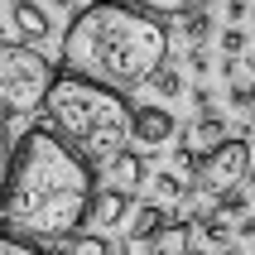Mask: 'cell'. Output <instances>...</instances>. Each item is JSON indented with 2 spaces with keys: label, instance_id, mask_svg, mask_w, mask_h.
Listing matches in <instances>:
<instances>
[{
  "label": "cell",
  "instance_id": "cell-21",
  "mask_svg": "<svg viewBox=\"0 0 255 255\" xmlns=\"http://www.w3.org/2000/svg\"><path fill=\"white\" fill-rule=\"evenodd\" d=\"M10 154H14V144L5 135V121H0V193H5V178H10Z\"/></svg>",
  "mask_w": 255,
  "mask_h": 255
},
{
  "label": "cell",
  "instance_id": "cell-28",
  "mask_svg": "<svg viewBox=\"0 0 255 255\" xmlns=\"http://www.w3.org/2000/svg\"><path fill=\"white\" fill-rule=\"evenodd\" d=\"M227 255H241V251H227Z\"/></svg>",
  "mask_w": 255,
  "mask_h": 255
},
{
  "label": "cell",
  "instance_id": "cell-16",
  "mask_svg": "<svg viewBox=\"0 0 255 255\" xmlns=\"http://www.w3.org/2000/svg\"><path fill=\"white\" fill-rule=\"evenodd\" d=\"M0 255H48V251L34 246V241H24V236H14L10 227H0Z\"/></svg>",
  "mask_w": 255,
  "mask_h": 255
},
{
  "label": "cell",
  "instance_id": "cell-22",
  "mask_svg": "<svg viewBox=\"0 0 255 255\" xmlns=\"http://www.w3.org/2000/svg\"><path fill=\"white\" fill-rule=\"evenodd\" d=\"M246 14H255V5H251V0H227V19H231L236 29H241V19H246Z\"/></svg>",
  "mask_w": 255,
  "mask_h": 255
},
{
  "label": "cell",
  "instance_id": "cell-7",
  "mask_svg": "<svg viewBox=\"0 0 255 255\" xmlns=\"http://www.w3.org/2000/svg\"><path fill=\"white\" fill-rule=\"evenodd\" d=\"M135 198L121 193V188H101L97 198H92V217H87V227L92 231H116V227H130L135 222Z\"/></svg>",
  "mask_w": 255,
  "mask_h": 255
},
{
  "label": "cell",
  "instance_id": "cell-23",
  "mask_svg": "<svg viewBox=\"0 0 255 255\" xmlns=\"http://www.w3.org/2000/svg\"><path fill=\"white\" fill-rule=\"evenodd\" d=\"M188 68H193V72H207V68H212V58L202 53V48H193V53H188Z\"/></svg>",
  "mask_w": 255,
  "mask_h": 255
},
{
  "label": "cell",
  "instance_id": "cell-13",
  "mask_svg": "<svg viewBox=\"0 0 255 255\" xmlns=\"http://www.w3.org/2000/svg\"><path fill=\"white\" fill-rule=\"evenodd\" d=\"M106 173H111V188L130 193V188H140L144 178H149V164H144L140 154H121V159H116V164H111Z\"/></svg>",
  "mask_w": 255,
  "mask_h": 255
},
{
  "label": "cell",
  "instance_id": "cell-11",
  "mask_svg": "<svg viewBox=\"0 0 255 255\" xmlns=\"http://www.w3.org/2000/svg\"><path fill=\"white\" fill-rule=\"evenodd\" d=\"M173 217L164 212V207H154V202H144L140 212H135V222H130V236H126V255H135V246H154L164 231H169Z\"/></svg>",
  "mask_w": 255,
  "mask_h": 255
},
{
  "label": "cell",
  "instance_id": "cell-20",
  "mask_svg": "<svg viewBox=\"0 0 255 255\" xmlns=\"http://www.w3.org/2000/svg\"><path fill=\"white\" fill-rule=\"evenodd\" d=\"M188 39H193V43H202V39H207V34H212V19H207V14H202V10H193V14H188Z\"/></svg>",
  "mask_w": 255,
  "mask_h": 255
},
{
  "label": "cell",
  "instance_id": "cell-17",
  "mask_svg": "<svg viewBox=\"0 0 255 255\" xmlns=\"http://www.w3.org/2000/svg\"><path fill=\"white\" fill-rule=\"evenodd\" d=\"M149 87H154L159 97H183V72H178V68H164Z\"/></svg>",
  "mask_w": 255,
  "mask_h": 255
},
{
  "label": "cell",
  "instance_id": "cell-1",
  "mask_svg": "<svg viewBox=\"0 0 255 255\" xmlns=\"http://www.w3.org/2000/svg\"><path fill=\"white\" fill-rule=\"evenodd\" d=\"M97 173L82 154H72L48 126H29L10 154V178L0 193V217L14 236L43 241H72L92 217Z\"/></svg>",
  "mask_w": 255,
  "mask_h": 255
},
{
  "label": "cell",
  "instance_id": "cell-4",
  "mask_svg": "<svg viewBox=\"0 0 255 255\" xmlns=\"http://www.w3.org/2000/svg\"><path fill=\"white\" fill-rule=\"evenodd\" d=\"M53 82H58L53 58H43L29 43L0 39V121L5 116H34L48 101Z\"/></svg>",
  "mask_w": 255,
  "mask_h": 255
},
{
  "label": "cell",
  "instance_id": "cell-18",
  "mask_svg": "<svg viewBox=\"0 0 255 255\" xmlns=\"http://www.w3.org/2000/svg\"><path fill=\"white\" fill-rule=\"evenodd\" d=\"M246 212H251V193H231V198L217 202V217H227V222H231V217H241V222H246Z\"/></svg>",
  "mask_w": 255,
  "mask_h": 255
},
{
  "label": "cell",
  "instance_id": "cell-12",
  "mask_svg": "<svg viewBox=\"0 0 255 255\" xmlns=\"http://www.w3.org/2000/svg\"><path fill=\"white\" fill-rule=\"evenodd\" d=\"M193 227H198V246H202V251H227V246H231V236H236V227H231L227 217H217V212L198 217Z\"/></svg>",
  "mask_w": 255,
  "mask_h": 255
},
{
  "label": "cell",
  "instance_id": "cell-10",
  "mask_svg": "<svg viewBox=\"0 0 255 255\" xmlns=\"http://www.w3.org/2000/svg\"><path fill=\"white\" fill-rule=\"evenodd\" d=\"M193 169V164H188ZM188 169H164V173H154L149 178V193H154V207H178V202H188L193 198V173Z\"/></svg>",
  "mask_w": 255,
  "mask_h": 255
},
{
  "label": "cell",
  "instance_id": "cell-6",
  "mask_svg": "<svg viewBox=\"0 0 255 255\" xmlns=\"http://www.w3.org/2000/svg\"><path fill=\"white\" fill-rule=\"evenodd\" d=\"M222 144H227V121L217 111L198 116V121H188V126L178 130V159H188V164L207 159L212 149H222Z\"/></svg>",
  "mask_w": 255,
  "mask_h": 255
},
{
  "label": "cell",
  "instance_id": "cell-24",
  "mask_svg": "<svg viewBox=\"0 0 255 255\" xmlns=\"http://www.w3.org/2000/svg\"><path fill=\"white\" fill-rule=\"evenodd\" d=\"M236 236H246V241H255V217H246L241 227H236Z\"/></svg>",
  "mask_w": 255,
  "mask_h": 255
},
{
  "label": "cell",
  "instance_id": "cell-14",
  "mask_svg": "<svg viewBox=\"0 0 255 255\" xmlns=\"http://www.w3.org/2000/svg\"><path fill=\"white\" fill-rule=\"evenodd\" d=\"M53 255H111V241L92 231V236H72V241H63Z\"/></svg>",
  "mask_w": 255,
  "mask_h": 255
},
{
  "label": "cell",
  "instance_id": "cell-15",
  "mask_svg": "<svg viewBox=\"0 0 255 255\" xmlns=\"http://www.w3.org/2000/svg\"><path fill=\"white\" fill-rule=\"evenodd\" d=\"M130 5H140V10L154 14V19H164V14H193V10H198V0H130Z\"/></svg>",
  "mask_w": 255,
  "mask_h": 255
},
{
  "label": "cell",
  "instance_id": "cell-2",
  "mask_svg": "<svg viewBox=\"0 0 255 255\" xmlns=\"http://www.w3.org/2000/svg\"><path fill=\"white\" fill-rule=\"evenodd\" d=\"M164 68H169V29L130 0H92L72 14L63 34V72L101 82L121 97L149 87Z\"/></svg>",
  "mask_w": 255,
  "mask_h": 255
},
{
  "label": "cell",
  "instance_id": "cell-19",
  "mask_svg": "<svg viewBox=\"0 0 255 255\" xmlns=\"http://www.w3.org/2000/svg\"><path fill=\"white\" fill-rule=\"evenodd\" d=\"M222 53H227V58H241L246 53V29H236V24L222 29Z\"/></svg>",
  "mask_w": 255,
  "mask_h": 255
},
{
  "label": "cell",
  "instance_id": "cell-25",
  "mask_svg": "<svg viewBox=\"0 0 255 255\" xmlns=\"http://www.w3.org/2000/svg\"><path fill=\"white\" fill-rule=\"evenodd\" d=\"M43 5H58V10H68V5H72V0H43Z\"/></svg>",
  "mask_w": 255,
  "mask_h": 255
},
{
  "label": "cell",
  "instance_id": "cell-26",
  "mask_svg": "<svg viewBox=\"0 0 255 255\" xmlns=\"http://www.w3.org/2000/svg\"><path fill=\"white\" fill-rule=\"evenodd\" d=\"M246 188H251V193H255V169H251V178H246Z\"/></svg>",
  "mask_w": 255,
  "mask_h": 255
},
{
  "label": "cell",
  "instance_id": "cell-9",
  "mask_svg": "<svg viewBox=\"0 0 255 255\" xmlns=\"http://www.w3.org/2000/svg\"><path fill=\"white\" fill-rule=\"evenodd\" d=\"M173 135H178V121H173V111H164V106H135V144H169Z\"/></svg>",
  "mask_w": 255,
  "mask_h": 255
},
{
  "label": "cell",
  "instance_id": "cell-27",
  "mask_svg": "<svg viewBox=\"0 0 255 255\" xmlns=\"http://www.w3.org/2000/svg\"><path fill=\"white\" fill-rule=\"evenodd\" d=\"M188 255H207V251H202V246H193V251H188Z\"/></svg>",
  "mask_w": 255,
  "mask_h": 255
},
{
  "label": "cell",
  "instance_id": "cell-3",
  "mask_svg": "<svg viewBox=\"0 0 255 255\" xmlns=\"http://www.w3.org/2000/svg\"><path fill=\"white\" fill-rule=\"evenodd\" d=\"M43 121L72 154H82L97 169H111L121 154H130V140H135L130 101L77 72H58L53 92L43 101Z\"/></svg>",
  "mask_w": 255,
  "mask_h": 255
},
{
  "label": "cell",
  "instance_id": "cell-29",
  "mask_svg": "<svg viewBox=\"0 0 255 255\" xmlns=\"http://www.w3.org/2000/svg\"><path fill=\"white\" fill-rule=\"evenodd\" d=\"M251 116H255V106H251Z\"/></svg>",
  "mask_w": 255,
  "mask_h": 255
},
{
  "label": "cell",
  "instance_id": "cell-8",
  "mask_svg": "<svg viewBox=\"0 0 255 255\" xmlns=\"http://www.w3.org/2000/svg\"><path fill=\"white\" fill-rule=\"evenodd\" d=\"M10 24L19 29V43H29V48L43 43V39H53V19L34 0H10Z\"/></svg>",
  "mask_w": 255,
  "mask_h": 255
},
{
  "label": "cell",
  "instance_id": "cell-5",
  "mask_svg": "<svg viewBox=\"0 0 255 255\" xmlns=\"http://www.w3.org/2000/svg\"><path fill=\"white\" fill-rule=\"evenodd\" d=\"M251 140H227L222 149H212L207 159L193 164V193L198 198H231V193H241V183L251 178Z\"/></svg>",
  "mask_w": 255,
  "mask_h": 255
}]
</instances>
